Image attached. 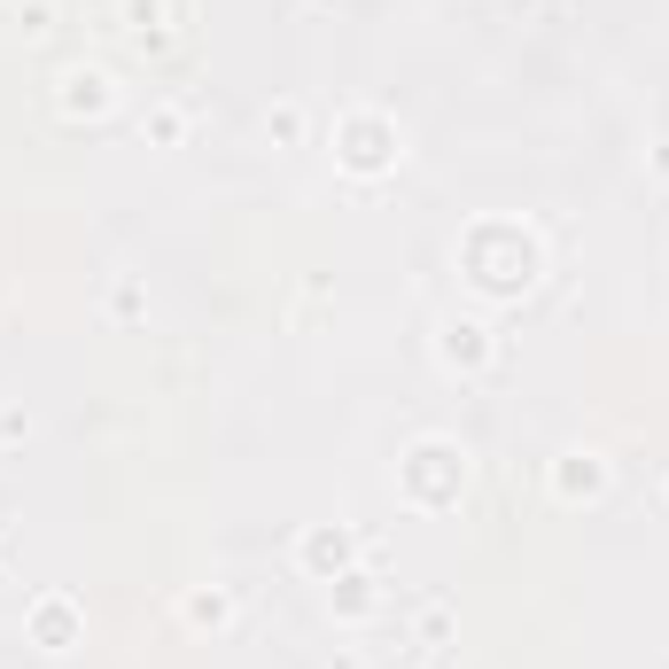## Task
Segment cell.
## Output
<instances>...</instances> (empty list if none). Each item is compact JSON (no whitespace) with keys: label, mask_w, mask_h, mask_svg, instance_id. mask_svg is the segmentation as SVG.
Wrapping results in <instances>:
<instances>
[{"label":"cell","mask_w":669,"mask_h":669,"mask_svg":"<svg viewBox=\"0 0 669 669\" xmlns=\"http://www.w3.org/2000/svg\"><path fill=\"white\" fill-rule=\"evenodd\" d=\"M374 607V576H343V615H367Z\"/></svg>","instance_id":"obj_7"},{"label":"cell","mask_w":669,"mask_h":669,"mask_svg":"<svg viewBox=\"0 0 669 669\" xmlns=\"http://www.w3.org/2000/svg\"><path fill=\"white\" fill-rule=\"evenodd\" d=\"M32 630H40L48 646H71V599H40V615H32Z\"/></svg>","instance_id":"obj_4"},{"label":"cell","mask_w":669,"mask_h":669,"mask_svg":"<svg viewBox=\"0 0 669 669\" xmlns=\"http://www.w3.org/2000/svg\"><path fill=\"white\" fill-rule=\"evenodd\" d=\"M32 436V413L24 405H0V444H24Z\"/></svg>","instance_id":"obj_8"},{"label":"cell","mask_w":669,"mask_h":669,"mask_svg":"<svg viewBox=\"0 0 669 669\" xmlns=\"http://www.w3.org/2000/svg\"><path fill=\"white\" fill-rule=\"evenodd\" d=\"M187 622H210V630H218V622H234V599H226V591H195V599H187Z\"/></svg>","instance_id":"obj_6"},{"label":"cell","mask_w":669,"mask_h":669,"mask_svg":"<svg viewBox=\"0 0 669 669\" xmlns=\"http://www.w3.org/2000/svg\"><path fill=\"white\" fill-rule=\"evenodd\" d=\"M343 553H351V529H319V537H303V560H311V568L343 560Z\"/></svg>","instance_id":"obj_5"},{"label":"cell","mask_w":669,"mask_h":669,"mask_svg":"<svg viewBox=\"0 0 669 669\" xmlns=\"http://www.w3.org/2000/svg\"><path fill=\"white\" fill-rule=\"evenodd\" d=\"M334 156H343L351 172H382V164L398 156V133H390L382 117H351V125H343V148H334Z\"/></svg>","instance_id":"obj_1"},{"label":"cell","mask_w":669,"mask_h":669,"mask_svg":"<svg viewBox=\"0 0 669 669\" xmlns=\"http://www.w3.org/2000/svg\"><path fill=\"white\" fill-rule=\"evenodd\" d=\"M553 483H560V498H576V491H599V483H607V467H599V460H591V452H568V460H560V475H553Z\"/></svg>","instance_id":"obj_3"},{"label":"cell","mask_w":669,"mask_h":669,"mask_svg":"<svg viewBox=\"0 0 669 669\" xmlns=\"http://www.w3.org/2000/svg\"><path fill=\"white\" fill-rule=\"evenodd\" d=\"M148 133H156V141H179V133H187V117H179V110H172V102H164V110H156V117H148Z\"/></svg>","instance_id":"obj_11"},{"label":"cell","mask_w":669,"mask_h":669,"mask_svg":"<svg viewBox=\"0 0 669 669\" xmlns=\"http://www.w3.org/2000/svg\"><path fill=\"white\" fill-rule=\"evenodd\" d=\"M265 133H280V141H296V133H303V110H296V102H280V110L265 117Z\"/></svg>","instance_id":"obj_10"},{"label":"cell","mask_w":669,"mask_h":669,"mask_svg":"<svg viewBox=\"0 0 669 669\" xmlns=\"http://www.w3.org/2000/svg\"><path fill=\"white\" fill-rule=\"evenodd\" d=\"M117 102V79L102 71V63H79V71H63V117H102Z\"/></svg>","instance_id":"obj_2"},{"label":"cell","mask_w":669,"mask_h":669,"mask_svg":"<svg viewBox=\"0 0 669 669\" xmlns=\"http://www.w3.org/2000/svg\"><path fill=\"white\" fill-rule=\"evenodd\" d=\"M444 334H452V343H444L452 359H483V327H444Z\"/></svg>","instance_id":"obj_9"}]
</instances>
